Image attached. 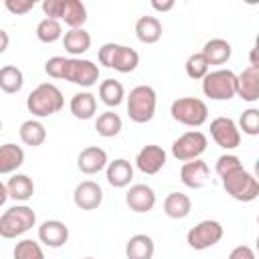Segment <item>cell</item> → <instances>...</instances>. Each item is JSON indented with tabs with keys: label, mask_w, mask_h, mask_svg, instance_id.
Instances as JSON below:
<instances>
[{
	"label": "cell",
	"mask_w": 259,
	"mask_h": 259,
	"mask_svg": "<svg viewBox=\"0 0 259 259\" xmlns=\"http://www.w3.org/2000/svg\"><path fill=\"white\" fill-rule=\"evenodd\" d=\"M24 85V75L16 65H4L0 67V89L8 95L18 93Z\"/></svg>",
	"instance_id": "4dcf8cb0"
},
{
	"label": "cell",
	"mask_w": 259,
	"mask_h": 259,
	"mask_svg": "<svg viewBox=\"0 0 259 259\" xmlns=\"http://www.w3.org/2000/svg\"><path fill=\"white\" fill-rule=\"evenodd\" d=\"M192 210V202L188 198V194L184 192H170L166 198H164V214L168 219H186Z\"/></svg>",
	"instance_id": "83f0119b"
},
{
	"label": "cell",
	"mask_w": 259,
	"mask_h": 259,
	"mask_svg": "<svg viewBox=\"0 0 259 259\" xmlns=\"http://www.w3.org/2000/svg\"><path fill=\"white\" fill-rule=\"evenodd\" d=\"M237 127H239V132L243 130V134H247V136H257L259 134V109H255V107L245 109L239 117Z\"/></svg>",
	"instance_id": "d590c367"
},
{
	"label": "cell",
	"mask_w": 259,
	"mask_h": 259,
	"mask_svg": "<svg viewBox=\"0 0 259 259\" xmlns=\"http://www.w3.org/2000/svg\"><path fill=\"white\" fill-rule=\"evenodd\" d=\"M125 204L134 212H150L156 206V192L148 184H132L125 192Z\"/></svg>",
	"instance_id": "9a60e30c"
},
{
	"label": "cell",
	"mask_w": 259,
	"mask_h": 259,
	"mask_svg": "<svg viewBox=\"0 0 259 259\" xmlns=\"http://www.w3.org/2000/svg\"><path fill=\"white\" fill-rule=\"evenodd\" d=\"M150 6H152L154 10H158V12H168V10H172V8H174V0H166V2L152 0V2H150Z\"/></svg>",
	"instance_id": "60d3db41"
},
{
	"label": "cell",
	"mask_w": 259,
	"mask_h": 259,
	"mask_svg": "<svg viewBox=\"0 0 259 259\" xmlns=\"http://www.w3.org/2000/svg\"><path fill=\"white\" fill-rule=\"evenodd\" d=\"M121 125H123L121 117L117 113H113L111 109L99 113L97 119H95V130H97V134L101 138H115L121 132Z\"/></svg>",
	"instance_id": "1f68e13d"
},
{
	"label": "cell",
	"mask_w": 259,
	"mask_h": 259,
	"mask_svg": "<svg viewBox=\"0 0 259 259\" xmlns=\"http://www.w3.org/2000/svg\"><path fill=\"white\" fill-rule=\"evenodd\" d=\"M221 180H223V188L227 190V194L239 202H251L259 196V180L255 178V174L247 172L245 168H239L223 176Z\"/></svg>",
	"instance_id": "ba28073f"
},
{
	"label": "cell",
	"mask_w": 259,
	"mask_h": 259,
	"mask_svg": "<svg viewBox=\"0 0 259 259\" xmlns=\"http://www.w3.org/2000/svg\"><path fill=\"white\" fill-rule=\"evenodd\" d=\"M83 259H93V257H83Z\"/></svg>",
	"instance_id": "f6af8a7d"
},
{
	"label": "cell",
	"mask_w": 259,
	"mask_h": 259,
	"mask_svg": "<svg viewBox=\"0 0 259 259\" xmlns=\"http://www.w3.org/2000/svg\"><path fill=\"white\" fill-rule=\"evenodd\" d=\"M40 6L47 18L63 20L69 28H83L87 22V8L81 0H42Z\"/></svg>",
	"instance_id": "7a4b0ae2"
},
{
	"label": "cell",
	"mask_w": 259,
	"mask_h": 259,
	"mask_svg": "<svg viewBox=\"0 0 259 259\" xmlns=\"http://www.w3.org/2000/svg\"><path fill=\"white\" fill-rule=\"evenodd\" d=\"M36 223V214L28 204H14L0 217V237L16 239L28 233Z\"/></svg>",
	"instance_id": "277c9868"
},
{
	"label": "cell",
	"mask_w": 259,
	"mask_h": 259,
	"mask_svg": "<svg viewBox=\"0 0 259 259\" xmlns=\"http://www.w3.org/2000/svg\"><path fill=\"white\" fill-rule=\"evenodd\" d=\"M0 130H2V119H0Z\"/></svg>",
	"instance_id": "ee69618b"
},
{
	"label": "cell",
	"mask_w": 259,
	"mask_h": 259,
	"mask_svg": "<svg viewBox=\"0 0 259 259\" xmlns=\"http://www.w3.org/2000/svg\"><path fill=\"white\" fill-rule=\"evenodd\" d=\"M65 61H67V57H61V55L51 57V59L45 63V73H47L49 77H53V79H63Z\"/></svg>",
	"instance_id": "74e56055"
},
{
	"label": "cell",
	"mask_w": 259,
	"mask_h": 259,
	"mask_svg": "<svg viewBox=\"0 0 259 259\" xmlns=\"http://www.w3.org/2000/svg\"><path fill=\"white\" fill-rule=\"evenodd\" d=\"M24 164V150L12 142L0 146V174H16Z\"/></svg>",
	"instance_id": "cb8c5ba5"
},
{
	"label": "cell",
	"mask_w": 259,
	"mask_h": 259,
	"mask_svg": "<svg viewBox=\"0 0 259 259\" xmlns=\"http://www.w3.org/2000/svg\"><path fill=\"white\" fill-rule=\"evenodd\" d=\"M38 241L47 247L59 249L69 241V227L63 221H57V219L45 221L38 227Z\"/></svg>",
	"instance_id": "2e32d148"
},
{
	"label": "cell",
	"mask_w": 259,
	"mask_h": 259,
	"mask_svg": "<svg viewBox=\"0 0 259 259\" xmlns=\"http://www.w3.org/2000/svg\"><path fill=\"white\" fill-rule=\"evenodd\" d=\"M14 259H45V251L40 247L38 241H32V239H22L14 245V251H12Z\"/></svg>",
	"instance_id": "836d02e7"
},
{
	"label": "cell",
	"mask_w": 259,
	"mask_h": 259,
	"mask_svg": "<svg viewBox=\"0 0 259 259\" xmlns=\"http://www.w3.org/2000/svg\"><path fill=\"white\" fill-rule=\"evenodd\" d=\"M239 168H243V162L235 154H223V156L217 158V164H214V170H217V174L221 178L231 174V172H235V170H239Z\"/></svg>",
	"instance_id": "8d00e7d4"
},
{
	"label": "cell",
	"mask_w": 259,
	"mask_h": 259,
	"mask_svg": "<svg viewBox=\"0 0 259 259\" xmlns=\"http://www.w3.org/2000/svg\"><path fill=\"white\" fill-rule=\"evenodd\" d=\"M105 178L113 188H125L134 180V166L125 158H117L113 162H107Z\"/></svg>",
	"instance_id": "ffe728a7"
},
{
	"label": "cell",
	"mask_w": 259,
	"mask_h": 259,
	"mask_svg": "<svg viewBox=\"0 0 259 259\" xmlns=\"http://www.w3.org/2000/svg\"><path fill=\"white\" fill-rule=\"evenodd\" d=\"M202 93L214 101H229L237 95V75L231 69L208 71L202 79Z\"/></svg>",
	"instance_id": "5b68a950"
},
{
	"label": "cell",
	"mask_w": 259,
	"mask_h": 259,
	"mask_svg": "<svg viewBox=\"0 0 259 259\" xmlns=\"http://www.w3.org/2000/svg\"><path fill=\"white\" fill-rule=\"evenodd\" d=\"M107 152L99 146H87L79 152V158H77V168L83 172V174H97L101 170H105L107 166Z\"/></svg>",
	"instance_id": "e0dca14e"
},
{
	"label": "cell",
	"mask_w": 259,
	"mask_h": 259,
	"mask_svg": "<svg viewBox=\"0 0 259 259\" xmlns=\"http://www.w3.org/2000/svg\"><path fill=\"white\" fill-rule=\"evenodd\" d=\"M208 176H210V170H208L206 162H202L200 158L198 160L184 162L182 168H180V180H182V184L186 188H192V190L202 188L208 182Z\"/></svg>",
	"instance_id": "ac0fdd59"
},
{
	"label": "cell",
	"mask_w": 259,
	"mask_h": 259,
	"mask_svg": "<svg viewBox=\"0 0 259 259\" xmlns=\"http://www.w3.org/2000/svg\"><path fill=\"white\" fill-rule=\"evenodd\" d=\"M170 115L182 125L200 127L208 119V107L198 97H178L170 105Z\"/></svg>",
	"instance_id": "52a82bcc"
},
{
	"label": "cell",
	"mask_w": 259,
	"mask_h": 259,
	"mask_svg": "<svg viewBox=\"0 0 259 259\" xmlns=\"http://www.w3.org/2000/svg\"><path fill=\"white\" fill-rule=\"evenodd\" d=\"M63 79L79 85V87H93L99 81V67L89 61V59H81V57H67L65 61V71H63Z\"/></svg>",
	"instance_id": "9c48e42d"
},
{
	"label": "cell",
	"mask_w": 259,
	"mask_h": 259,
	"mask_svg": "<svg viewBox=\"0 0 259 259\" xmlns=\"http://www.w3.org/2000/svg\"><path fill=\"white\" fill-rule=\"evenodd\" d=\"M34 4H36L34 0H4L6 10L10 14H14V16H22V14L30 12L34 8Z\"/></svg>",
	"instance_id": "f35d334b"
},
{
	"label": "cell",
	"mask_w": 259,
	"mask_h": 259,
	"mask_svg": "<svg viewBox=\"0 0 259 259\" xmlns=\"http://www.w3.org/2000/svg\"><path fill=\"white\" fill-rule=\"evenodd\" d=\"M18 136H20V142L24 146H32V148L42 146L45 140H47V127L38 119H26V121L20 123Z\"/></svg>",
	"instance_id": "f1b7e54d"
},
{
	"label": "cell",
	"mask_w": 259,
	"mask_h": 259,
	"mask_svg": "<svg viewBox=\"0 0 259 259\" xmlns=\"http://www.w3.org/2000/svg\"><path fill=\"white\" fill-rule=\"evenodd\" d=\"M237 95L249 103L259 99V67L249 65L237 75Z\"/></svg>",
	"instance_id": "d6986e66"
},
{
	"label": "cell",
	"mask_w": 259,
	"mask_h": 259,
	"mask_svg": "<svg viewBox=\"0 0 259 259\" xmlns=\"http://www.w3.org/2000/svg\"><path fill=\"white\" fill-rule=\"evenodd\" d=\"M8 200V190H6V184L0 182V206H4Z\"/></svg>",
	"instance_id": "7bdbcfd3"
},
{
	"label": "cell",
	"mask_w": 259,
	"mask_h": 259,
	"mask_svg": "<svg viewBox=\"0 0 259 259\" xmlns=\"http://www.w3.org/2000/svg\"><path fill=\"white\" fill-rule=\"evenodd\" d=\"M63 47L71 57H81L91 47V34L85 28H69L63 34Z\"/></svg>",
	"instance_id": "d4e9b609"
},
{
	"label": "cell",
	"mask_w": 259,
	"mask_h": 259,
	"mask_svg": "<svg viewBox=\"0 0 259 259\" xmlns=\"http://www.w3.org/2000/svg\"><path fill=\"white\" fill-rule=\"evenodd\" d=\"M184 71H186V75L190 77V79H194V81H202L204 79V75L210 71V65L206 63V59L202 57V53H192L188 59H186V63H184Z\"/></svg>",
	"instance_id": "e575fe53"
},
{
	"label": "cell",
	"mask_w": 259,
	"mask_h": 259,
	"mask_svg": "<svg viewBox=\"0 0 259 259\" xmlns=\"http://www.w3.org/2000/svg\"><path fill=\"white\" fill-rule=\"evenodd\" d=\"M229 259H255V251L249 245H239L229 253Z\"/></svg>",
	"instance_id": "ab89813d"
},
{
	"label": "cell",
	"mask_w": 259,
	"mask_h": 259,
	"mask_svg": "<svg viewBox=\"0 0 259 259\" xmlns=\"http://www.w3.org/2000/svg\"><path fill=\"white\" fill-rule=\"evenodd\" d=\"M206 146H208L206 136L198 130H190V132H184L182 136H178L172 142V156L180 162L198 160L204 154Z\"/></svg>",
	"instance_id": "30bf717a"
},
{
	"label": "cell",
	"mask_w": 259,
	"mask_h": 259,
	"mask_svg": "<svg viewBox=\"0 0 259 259\" xmlns=\"http://www.w3.org/2000/svg\"><path fill=\"white\" fill-rule=\"evenodd\" d=\"M97 93H99V99H101L107 107H117V105H121V101L125 99V89H123V85H121L119 81H115V79H105V81H101Z\"/></svg>",
	"instance_id": "f546056e"
},
{
	"label": "cell",
	"mask_w": 259,
	"mask_h": 259,
	"mask_svg": "<svg viewBox=\"0 0 259 259\" xmlns=\"http://www.w3.org/2000/svg\"><path fill=\"white\" fill-rule=\"evenodd\" d=\"M97 59L103 67L113 69L117 73H132L140 65V55L136 49L119 45V42H105L101 45Z\"/></svg>",
	"instance_id": "3957f363"
},
{
	"label": "cell",
	"mask_w": 259,
	"mask_h": 259,
	"mask_svg": "<svg viewBox=\"0 0 259 259\" xmlns=\"http://www.w3.org/2000/svg\"><path fill=\"white\" fill-rule=\"evenodd\" d=\"M63 105H65V97L55 83H40L26 97V109L38 119L59 113Z\"/></svg>",
	"instance_id": "6da1fadb"
},
{
	"label": "cell",
	"mask_w": 259,
	"mask_h": 259,
	"mask_svg": "<svg viewBox=\"0 0 259 259\" xmlns=\"http://www.w3.org/2000/svg\"><path fill=\"white\" fill-rule=\"evenodd\" d=\"M73 202L81 210H95L103 202V190L95 180H83L73 190Z\"/></svg>",
	"instance_id": "4fadbf2b"
},
{
	"label": "cell",
	"mask_w": 259,
	"mask_h": 259,
	"mask_svg": "<svg viewBox=\"0 0 259 259\" xmlns=\"http://www.w3.org/2000/svg\"><path fill=\"white\" fill-rule=\"evenodd\" d=\"M36 38L40 42H57L59 38H63V26L59 20L55 18H42L38 24H36Z\"/></svg>",
	"instance_id": "d6a6232c"
},
{
	"label": "cell",
	"mask_w": 259,
	"mask_h": 259,
	"mask_svg": "<svg viewBox=\"0 0 259 259\" xmlns=\"http://www.w3.org/2000/svg\"><path fill=\"white\" fill-rule=\"evenodd\" d=\"M210 136L214 140L217 146H221L223 150H235L241 144V132L237 127V123L231 117H214L210 121Z\"/></svg>",
	"instance_id": "7c38bea8"
},
{
	"label": "cell",
	"mask_w": 259,
	"mask_h": 259,
	"mask_svg": "<svg viewBox=\"0 0 259 259\" xmlns=\"http://www.w3.org/2000/svg\"><path fill=\"white\" fill-rule=\"evenodd\" d=\"M8 45H10V36H8V32H6V30H2V28H0V55L8 49Z\"/></svg>",
	"instance_id": "b9f144b4"
},
{
	"label": "cell",
	"mask_w": 259,
	"mask_h": 259,
	"mask_svg": "<svg viewBox=\"0 0 259 259\" xmlns=\"http://www.w3.org/2000/svg\"><path fill=\"white\" fill-rule=\"evenodd\" d=\"M6 190H8V198L18 200V202H26L28 198H32L34 194V182L30 176L26 174H12V178L6 182Z\"/></svg>",
	"instance_id": "4316f807"
},
{
	"label": "cell",
	"mask_w": 259,
	"mask_h": 259,
	"mask_svg": "<svg viewBox=\"0 0 259 259\" xmlns=\"http://www.w3.org/2000/svg\"><path fill=\"white\" fill-rule=\"evenodd\" d=\"M223 239V225L214 219H206L200 221L198 225H194L188 233H186V243L190 249L194 251H204L214 247L219 241Z\"/></svg>",
	"instance_id": "8fae6325"
},
{
	"label": "cell",
	"mask_w": 259,
	"mask_h": 259,
	"mask_svg": "<svg viewBox=\"0 0 259 259\" xmlns=\"http://www.w3.org/2000/svg\"><path fill=\"white\" fill-rule=\"evenodd\" d=\"M69 109H71L73 117H77V119H83V121L91 119L97 111V97L91 91H79L71 97Z\"/></svg>",
	"instance_id": "603a6c76"
},
{
	"label": "cell",
	"mask_w": 259,
	"mask_h": 259,
	"mask_svg": "<svg viewBox=\"0 0 259 259\" xmlns=\"http://www.w3.org/2000/svg\"><path fill=\"white\" fill-rule=\"evenodd\" d=\"M127 99V115L136 123H148L156 113V89L150 85H136Z\"/></svg>",
	"instance_id": "8992f818"
},
{
	"label": "cell",
	"mask_w": 259,
	"mask_h": 259,
	"mask_svg": "<svg viewBox=\"0 0 259 259\" xmlns=\"http://www.w3.org/2000/svg\"><path fill=\"white\" fill-rule=\"evenodd\" d=\"M200 53H202V57L206 59L208 65H225L233 55V47L225 38H210V40L204 42Z\"/></svg>",
	"instance_id": "7402d4cb"
},
{
	"label": "cell",
	"mask_w": 259,
	"mask_h": 259,
	"mask_svg": "<svg viewBox=\"0 0 259 259\" xmlns=\"http://www.w3.org/2000/svg\"><path fill=\"white\" fill-rule=\"evenodd\" d=\"M136 166L140 172L144 174H158L164 166H166V152L162 150V146H156V144H148L144 146L138 156H136Z\"/></svg>",
	"instance_id": "5bb4252c"
},
{
	"label": "cell",
	"mask_w": 259,
	"mask_h": 259,
	"mask_svg": "<svg viewBox=\"0 0 259 259\" xmlns=\"http://www.w3.org/2000/svg\"><path fill=\"white\" fill-rule=\"evenodd\" d=\"M136 36L144 45H154L162 38V22L158 16H140L136 22Z\"/></svg>",
	"instance_id": "484cf974"
},
{
	"label": "cell",
	"mask_w": 259,
	"mask_h": 259,
	"mask_svg": "<svg viewBox=\"0 0 259 259\" xmlns=\"http://www.w3.org/2000/svg\"><path fill=\"white\" fill-rule=\"evenodd\" d=\"M156 251L154 239L146 233L132 235L125 243V257L127 259H152Z\"/></svg>",
	"instance_id": "44dd1931"
}]
</instances>
